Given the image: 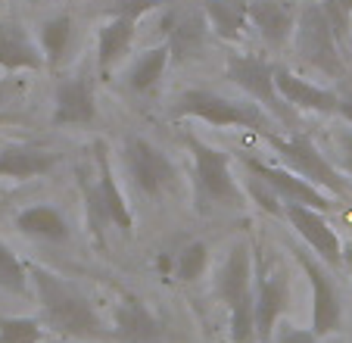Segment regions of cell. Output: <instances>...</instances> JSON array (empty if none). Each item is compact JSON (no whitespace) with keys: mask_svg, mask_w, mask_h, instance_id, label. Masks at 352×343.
Wrapping results in <instances>:
<instances>
[{"mask_svg":"<svg viewBox=\"0 0 352 343\" xmlns=\"http://www.w3.org/2000/svg\"><path fill=\"white\" fill-rule=\"evenodd\" d=\"M296 50L299 56L309 63L312 69L340 79L343 75V56H340V38L333 32L327 13L321 10V3H309L296 19Z\"/></svg>","mask_w":352,"mask_h":343,"instance_id":"cell-5","label":"cell"},{"mask_svg":"<svg viewBox=\"0 0 352 343\" xmlns=\"http://www.w3.org/2000/svg\"><path fill=\"white\" fill-rule=\"evenodd\" d=\"M337 147H340V159H343V169L352 175V132H340V134H337Z\"/></svg>","mask_w":352,"mask_h":343,"instance_id":"cell-33","label":"cell"},{"mask_svg":"<svg viewBox=\"0 0 352 343\" xmlns=\"http://www.w3.org/2000/svg\"><path fill=\"white\" fill-rule=\"evenodd\" d=\"M60 153L47 150V147H34V144H13L0 150V178H16V181H28V178H41L50 169H56Z\"/></svg>","mask_w":352,"mask_h":343,"instance_id":"cell-14","label":"cell"},{"mask_svg":"<svg viewBox=\"0 0 352 343\" xmlns=\"http://www.w3.org/2000/svg\"><path fill=\"white\" fill-rule=\"evenodd\" d=\"M274 343H318V334L306 328H280Z\"/></svg>","mask_w":352,"mask_h":343,"instance_id":"cell-31","label":"cell"},{"mask_svg":"<svg viewBox=\"0 0 352 343\" xmlns=\"http://www.w3.org/2000/svg\"><path fill=\"white\" fill-rule=\"evenodd\" d=\"M22 91H25V85L19 79H0V106L16 103L22 97Z\"/></svg>","mask_w":352,"mask_h":343,"instance_id":"cell-32","label":"cell"},{"mask_svg":"<svg viewBox=\"0 0 352 343\" xmlns=\"http://www.w3.org/2000/svg\"><path fill=\"white\" fill-rule=\"evenodd\" d=\"M47 63L44 50L16 19H0V69L7 72H34Z\"/></svg>","mask_w":352,"mask_h":343,"instance_id":"cell-13","label":"cell"},{"mask_svg":"<svg viewBox=\"0 0 352 343\" xmlns=\"http://www.w3.org/2000/svg\"><path fill=\"white\" fill-rule=\"evenodd\" d=\"M16 228L22 234L32 238H44V240H66L69 238V225L60 216V209L54 206H28L16 216Z\"/></svg>","mask_w":352,"mask_h":343,"instance_id":"cell-23","label":"cell"},{"mask_svg":"<svg viewBox=\"0 0 352 343\" xmlns=\"http://www.w3.org/2000/svg\"><path fill=\"white\" fill-rule=\"evenodd\" d=\"M156 0H109V13L113 16H128V19L138 22L144 13H150Z\"/></svg>","mask_w":352,"mask_h":343,"instance_id":"cell-30","label":"cell"},{"mask_svg":"<svg viewBox=\"0 0 352 343\" xmlns=\"http://www.w3.org/2000/svg\"><path fill=\"white\" fill-rule=\"evenodd\" d=\"M343 259L352 265V244H349V247H343Z\"/></svg>","mask_w":352,"mask_h":343,"instance_id":"cell-35","label":"cell"},{"mask_svg":"<svg viewBox=\"0 0 352 343\" xmlns=\"http://www.w3.org/2000/svg\"><path fill=\"white\" fill-rule=\"evenodd\" d=\"M32 281L34 291H38L44 322L54 331H60L66 337H78V340H94V337L103 334L91 300L75 284H69L66 278L54 275V271L38 269V265L32 269Z\"/></svg>","mask_w":352,"mask_h":343,"instance_id":"cell-1","label":"cell"},{"mask_svg":"<svg viewBox=\"0 0 352 343\" xmlns=\"http://www.w3.org/2000/svg\"><path fill=\"white\" fill-rule=\"evenodd\" d=\"M274 81H278L280 97H284L290 106H296V110L337 112V106H340V94L309 85V81L296 79V75H293L290 69H284V66H274Z\"/></svg>","mask_w":352,"mask_h":343,"instance_id":"cell-18","label":"cell"},{"mask_svg":"<svg viewBox=\"0 0 352 343\" xmlns=\"http://www.w3.org/2000/svg\"><path fill=\"white\" fill-rule=\"evenodd\" d=\"M125 163H128V172H131L134 185H138L144 194H150V197L168 191V187L178 181L175 163L160 150V147L144 141V138L125 141Z\"/></svg>","mask_w":352,"mask_h":343,"instance_id":"cell-9","label":"cell"},{"mask_svg":"<svg viewBox=\"0 0 352 343\" xmlns=\"http://www.w3.org/2000/svg\"><path fill=\"white\" fill-rule=\"evenodd\" d=\"M54 119L60 125H91L97 119V100L87 79H69L56 91Z\"/></svg>","mask_w":352,"mask_h":343,"instance_id":"cell-17","label":"cell"},{"mask_svg":"<svg viewBox=\"0 0 352 343\" xmlns=\"http://www.w3.org/2000/svg\"><path fill=\"white\" fill-rule=\"evenodd\" d=\"M337 112L343 116L346 122H352V91L340 94V106H337Z\"/></svg>","mask_w":352,"mask_h":343,"instance_id":"cell-34","label":"cell"},{"mask_svg":"<svg viewBox=\"0 0 352 343\" xmlns=\"http://www.w3.org/2000/svg\"><path fill=\"white\" fill-rule=\"evenodd\" d=\"M0 287L10 293H25V269L10 247L0 244Z\"/></svg>","mask_w":352,"mask_h":343,"instance_id":"cell-28","label":"cell"},{"mask_svg":"<svg viewBox=\"0 0 352 343\" xmlns=\"http://www.w3.org/2000/svg\"><path fill=\"white\" fill-rule=\"evenodd\" d=\"M246 169L253 172L256 178L265 181L284 203H299V206H309V209H318V212L331 209L327 194L318 191L312 181H306L302 175H296V172L274 169V165H265V163H259V159H246Z\"/></svg>","mask_w":352,"mask_h":343,"instance_id":"cell-10","label":"cell"},{"mask_svg":"<svg viewBox=\"0 0 352 343\" xmlns=\"http://www.w3.org/2000/svg\"><path fill=\"white\" fill-rule=\"evenodd\" d=\"M228 79H231L240 91L250 94L259 106L272 110L280 122L293 119L290 103L280 97L278 81H274V66L268 60H262L256 53H231V56H228Z\"/></svg>","mask_w":352,"mask_h":343,"instance_id":"cell-7","label":"cell"},{"mask_svg":"<svg viewBox=\"0 0 352 343\" xmlns=\"http://www.w3.org/2000/svg\"><path fill=\"white\" fill-rule=\"evenodd\" d=\"M296 259H299V265L306 269V278H309V284H312V331L318 337L333 334V331L340 328V322H343V309H340V297H337V291H333L331 278L324 275V269H321L309 253L296 250Z\"/></svg>","mask_w":352,"mask_h":343,"instance_id":"cell-11","label":"cell"},{"mask_svg":"<svg viewBox=\"0 0 352 343\" xmlns=\"http://www.w3.org/2000/svg\"><path fill=\"white\" fill-rule=\"evenodd\" d=\"M0 343H41V324L34 318H0Z\"/></svg>","mask_w":352,"mask_h":343,"instance_id":"cell-27","label":"cell"},{"mask_svg":"<svg viewBox=\"0 0 352 343\" xmlns=\"http://www.w3.org/2000/svg\"><path fill=\"white\" fill-rule=\"evenodd\" d=\"M268 144L284 156V163L290 165V172L302 175L306 181L324 187V191L337 194V197H346V194H349V181H346L331 163H327L324 153H318V147H315L306 134H293V138L268 134Z\"/></svg>","mask_w":352,"mask_h":343,"instance_id":"cell-6","label":"cell"},{"mask_svg":"<svg viewBox=\"0 0 352 343\" xmlns=\"http://www.w3.org/2000/svg\"><path fill=\"white\" fill-rule=\"evenodd\" d=\"M284 216L290 218L296 234H302L306 244L312 247L327 265H340V259H343V244H340V238L331 231V225L324 222V216H321L318 209H309V206H299V203H284Z\"/></svg>","mask_w":352,"mask_h":343,"instance_id":"cell-12","label":"cell"},{"mask_svg":"<svg viewBox=\"0 0 352 343\" xmlns=\"http://www.w3.org/2000/svg\"><path fill=\"white\" fill-rule=\"evenodd\" d=\"M287 303V284L278 275L259 271V291H256V337L262 343H272L274 324Z\"/></svg>","mask_w":352,"mask_h":343,"instance_id":"cell-19","label":"cell"},{"mask_svg":"<svg viewBox=\"0 0 352 343\" xmlns=\"http://www.w3.org/2000/svg\"><path fill=\"white\" fill-rule=\"evenodd\" d=\"M116 337L125 343H160L162 340V324L156 315L140 303L138 297H122L119 309H116Z\"/></svg>","mask_w":352,"mask_h":343,"instance_id":"cell-16","label":"cell"},{"mask_svg":"<svg viewBox=\"0 0 352 343\" xmlns=\"http://www.w3.org/2000/svg\"><path fill=\"white\" fill-rule=\"evenodd\" d=\"M134 38V19L128 16H113L107 25L100 28V41H97V63H100V72L109 75L113 66L122 60L131 47Z\"/></svg>","mask_w":352,"mask_h":343,"instance_id":"cell-21","label":"cell"},{"mask_svg":"<svg viewBox=\"0 0 352 343\" xmlns=\"http://www.w3.org/2000/svg\"><path fill=\"white\" fill-rule=\"evenodd\" d=\"M178 116H193L199 122H209V125L219 128H250V132L259 134H272L274 122L259 103H240V100L221 97L215 91H203V87H193V91H184L178 97V106H175Z\"/></svg>","mask_w":352,"mask_h":343,"instance_id":"cell-3","label":"cell"},{"mask_svg":"<svg viewBox=\"0 0 352 343\" xmlns=\"http://www.w3.org/2000/svg\"><path fill=\"white\" fill-rule=\"evenodd\" d=\"M193 153V172H197V194L203 206H225V209H243V191L234 181L228 153L203 144L197 138H187Z\"/></svg>","mask_w":352,"mask_h":343,"instance_id":"cell-4","label":"cell"},{"mask_svg":"<svg viewBox=\"0 0 352 343\" xmlns=\"http://www.w3.org/2000/svg\"><path fill=\"white\" fill-rule=\"evenodd\" d=\"M321 10L327 13L337 38L343 41L349 34V19H352V0H321Z\"/></svg>","mask_w":352,"mask_h":343,"instance_id":"cell-29","label":"cell"},{"mask_svg":"<svg viewBox=\"0 0 352 343\" xmlns=\"http://www.w3.org/2000/svg\"><path fill=\"white\" fill-rule=\"evenodd\" d=\"M0 209H3V203H0Z\"/></svg>","mask_w":352,"mask_h":343,"instance_id":"cell-36","label":"cell"},{"mask_svg":"<svg viewBox=\"0 0 352 343\" xmlns=\"http://www.w3.org/2000/svg\"><path fill=\"white\" fill-rule=\"evenodd\" d=\"M250 247L240 240L231 247V253L225 256L215 278L221 303H228L231 309V337L234 343H250L256 337V297L250 293Z\"/></svg>","mask_w":352,"mask_h":343,"instance_id":"cell-2","label":"cell"},{"mask_svg":"<svg viewBox=\"0 0 352 343\" xmlns=\"http://www.w3.org/2000/svg\"><path fill=\"white\" fill-rule=\"evenodd\" d=\"M69 41H72V19L66 13L63 16H54L41 25V50L50 63H60L63 53H66Z\"/></svg>","mask_w":352,"mask_h":343,"instance_id":"cell-25","label":"cell"},{"mask_svg":"<svg viewBox=\"0 0 352 343\" xmlns=\"http://www.w3.org/2000/svg\"><path fill=\"white\" fill-rule=\"evenodd\" d=\"M209 25L225 41H240L250 22V0H203Z\"/></svg>","mask_w":352,"mask_h":343,"instance_id":"cell-22","label":"cell"},{"mask_svg":"<svg viewBox=\"0 0 352 343\" xmlns=\"http://www.w3.org/2000/svg\"><path fill=\"white\" fill-rule=\"evenodd\" d=\"M206 262H209V250L203 240H193V244H187L184 250L178 253V259H175V271H178L181 281H197L203 271H206Z\"/></svg>","mask_w":352,"mask_h":343,"instance_id":"cell-26","label":"cell"},{"mask_svg":"<svg viewBox=\"0 0 352 343\" xmlns=\"http://www.w3.org/2000/svg\"><path fill=\"white\" fill-rule=\"evenodd\" d=\"M97 187H100V200H103V209H107V218L122 228V231H131V209H128L125 197H122L119 185H116L113 165H109L107 147H97Z\"/></svg>","mask_w":352,"mask_h":343,"instance_id":"cell-20","label":"cell"},{"mask_svg":"<svg viewBox=\"0 0 352 343\" xmlns=\"http://www.w3.org/2000/svg\"><path fill=\"white\" fill-rule=\"evenodd\" d=\"M296 10L287 0H250V22L268 47H284L296 32Z\"/></svg>","mask_w":352,"mask_h":343,"instance_id":"cell-15","label":"cell"},{"mask_svg":"<svg viewBox=\"0 0 352 343\" xmlns=\"http://www.w3.org/2000/svg\"><path fill=\"white\" fill-rule=\"evenodd\" d=\"M162 34H166V44L172 50L175 63L199 60L206 53V34H209L206 10L193 3V0H178L162 16Z\"/></svg>","mask_w":352,"mask_h":343,"instance_id":"cell-8","label":"cell"},{"mask_svg":"<svg viewBox=\"0 0 352 343\" xmlns=\"http://www.w3.org/2000/svg\"><path fill=\"white\" fill-rule=\"evenodd\" d=\"M168 60H172V50H168V44L146 50L144 56H140V60L131 66V72H128V87H131V91H138V94L153 91V87L160 85L162 72H166Z\"/></svg>","mask_w":352,"mask_h":343,"instance_id":"cell-24","label":"cell"}]
</instances>
